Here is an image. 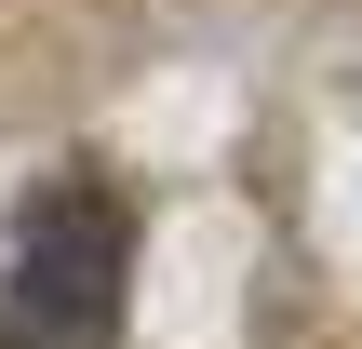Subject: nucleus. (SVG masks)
Segmentation results:
<instances>
[{
	"instance_id": "1",
	"label": "nucleus",
	"mask_w": 362,
	"mask_h": 349,
	"mask_svg": "<svg viewBox=\"0 0 362 349\" xmlns=\"http://www.w3.org/2000/svg\"><path fill=\"white\" fill-rule=\"evenodd\" d=\"M121 282H134V202L107 175H54L13 215L0 349H121Z\"/></svg>"
}]
</instances>
